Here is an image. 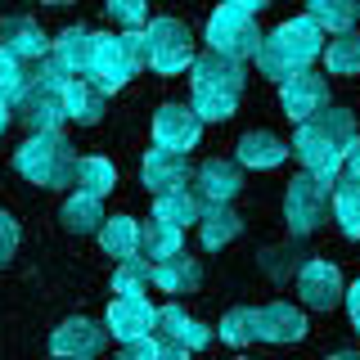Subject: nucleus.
Returning <instances> with one entry per match:
<instances>
[{
    "label": "nucleus",
    "mask_w": 360,
    "mask_h": 360,
    "mask_svg": "<svg viewBox=\"0 0 360 360\" xmlns=\"http://www.w3.org/2000/svg\"><path fill=\"white\" fill-rule=\"evenodd\" d=\"M352 140H356V117L352 112L347 108H324V112H315L311 122L297 127L288 153L307 167V176L338 180V172H342V153H347Z\"/></svg>",
    "instance_id": "1"
},
{
    "label": "nucleus",
    "mask_w": 360,
    "mask_h": 360,
    "mask_svg": "<svg viewBox=\"0 0 360 360\" xmlns=\"http://www.w3.org/2000/svg\"><path fill=\"white\" fill-rule=\"evenodd\" d=\"M189 108H194L198 122H230L234 108L243 99V63H230L221 54H202V59L189 63Z\"/></svg>",
    "instance_id": "2"
},
{
    "label": "nucleus",
    "mask_w": 360,
    "mask_h": 360,
    "mask_svg": "<svg viewBox=\"0 0 360 360\" xmlns=\"http://www.w3.org/2000/svg\"><path fill=\"white\" fill-rule=\"evenodd\" d=\"M320 54H324V32L315 27L311 14H297V18L279 22L270 37H262V45H257V68H262V77L288 82L292 72L311 68Z\"/></svg>",
    "instance_id": "3"
},
{
    "label": "nucleus",
    "mask_w": 360,
    "mask_h": 360,
    "mask_svg": "<svg viewBox=\"0 0 360 360\" xmlns=\"http://www.w3.org/2000/svg\"><path fill=\"white\" fill-rule=\"evenodd\" d=\"M72 144L63 140V131H45V135H27L14 153L18 176H27L41 189H63L72 180Z\"/></svg>",
    "instance_id": "4"
},
{
    "label": "nucleus",
    "mask_w": 360,
    "mask_h": 360,
    "mask_svg": "<svg viewBox=\"0 0 360 360\" xmlns=\"http://www.w3.org/2000/svg\"><path fill=\"white\" fill-rule=\"evenodd\" d=\"M144 68V32H122V37H99L95 59H90V82L104 95L122 90Z\"/></svg>",
    "instance_id": "5"
},
{
    "label": "nucleus",
    "mask_w": 360,
    "mask_h": 360,
    "mask_svg": "<svg viewBox=\"0 0 360 360\" xmlns=\"http://www.w3.org/2000/svg\"><path fill=\"white\" fill-rule=\"evenodd\" d=\"M207 45H212V54H221L230 63L257 59V45H262L257 14H248L239 5H217V14L207 18Z\"/></svg>",
    "instance_id": "6"
},
{
    "label": "nucleus",
    "mask_w": 360,
    "mask_h": 360,
    "mask_svg": "<svg viewBox=\"0 0 360 360\" xmlns=\"http://www.w3.org/2000/svg\"><path fill=\"white\" fill-rule=\"evenodd\" d=\"M144 63L162 77H180L194 63V37L180 18H153L144 27Z\"/></svg>",
    "instance_id": "7"
},
{
    "label": "nucleus",
    "mask_w": 360,
    "mask_h": 360,
    "mask_svg": "<svg viewBox=\"0 0 360 360\" xmlns=\"http://www.w3.org/2000/svg\"><path fill=\"white\" fill-rule=\"evenodd\" d=\"M338 180H320V176H292L288 180V194H284V221L292 234H311L320 230L324 217H329V194H333Z\"/></svg>",
    "instance_id": "8"
},
{
    "label": "nucleus",
    "mask_w": 360,
    "mask_h": 360,
    "mask_svg": "<svg viewBox=\"0 0 360 360\" xmlns=\"http://www.w3.org/2000/svg\"><path fill=\"white\" fill-rule=\"evenodd\" d=\"M279 104L292 122H311L315 112L329 108V82H324L320 72H311V68H302V72H292L288 82H279Z\"/></svg>",
    "instance_id": "9"
},
{
    "label": "nucleus",
    "mask_w": 360,
    "mask_h": 360,
    "mask_svg": "<svg viewBox=\"0 0 360 360\" xmlns=\"http://www.w3.org/2000/svg\"><path fill=\"white\" fill-rule=\"evenodd\" d=\"M243 189V172L230 158H207L194 167V198L202 207H230V198Z\"/></svg>",
    "instance_id": "10"
},
{
    "label": "nucleus",
    "mask_w": 360,
    "mask_h": 360,
    "mask_svg": "<svg viewBox=\"0 0 360 360\" xmlns=\"http://www.w3.org/2000/svg\"><path fill=\"white\" fill-rule=\"evenodd\" d=\"M14 117H18L32 135L59 131V122H63V95H59L54 86L27 82V86H22V95L14 99Z\"/></svg>",
    "instance_id": "11"
},
{
    "label": "nucleus",
    "mask_w": 360,
    "mask_h": 360,
    "mask_svg": "<svg viewBox=\"0 0 360 360\" xmlns=\"http://www.w3.org/2000/svg\"><path fill=\"white\" fill-rule=\"evenodd\" d=\"M202 135V122L194 117V108L185 104H162L153 112V144L158 149H172V153H185L194 149Z\"/></svg>",
    "instance_id": "12"
},
{
    "label": "nucleus",
    "mask_w": 360,
    "mask_h": 360,
    "mask_svg": "<svg viewBox=\"0 0 360 360\" xmlns=\"http://www.w3.org/2000/svg\"><path fill=\"white\" fill-rule=\"evenodd\" d=\"M140 180L153 194H176V189H185L189 180H194V167H189L185 153H172V149H158L153 144L140 162Z\"/></svg>",
    "instance_id": "13"
},
{
    "label": "nucleus",
    "mask_w": 360,
    "mask_h": 360,
    "mask_svg": "<svg viewBox=\"0 0 360 360\" xmlns=\"http://www.w3.org/2000/svg\"><path fill=\"white\" fill-rule=\"evenodd\" d=\"M50 352L63 360H95L104 352V329L95 320H86V315H72L50 333Z\"/></svg>",
    "instance_id": "14"
},
{
    "label": "nucleus",
    "mask_w": 360,
    "mask_h": 360,
    "mask_svg": "<svg viewBox=\"0 0 360 360\" xmlns=\"http://www.w3.org/2000/svg\"><path fill=\"white\" fill-rule=\"evenodd\" d=\"M297 292L311 311H333L338 302H342V275H338L333 262L315 257V262H307L297 270Z\"/></svg>",
    "instance_id": "15"
},
{
    "label": "nucleus",
    "mask_w": 360,
    "mask_h": 360,
    "mask_svg": "<svg viewBox=\"0 0 360 360\" xmlns=\"http://www.w3.org/2000/svg\"><path fill=\"white\" fill-rule=\"evenodd\" d=\"M153 333H158V342H172V347H180V352H198V347L212 342V329H207V324L194 320V315H185L176 302L158 307V315H153Z\"/></svg>",
    "instance_id": "16"
},
{
    "label": "nucleus",
    "mask_w": 360,
    "mask_h": 360,
    "mask_svg": "<svg viewBox=\"0 0 360 360\" xmlns=\"http://www.w3.org/2000/svg\"><path fill=\"white\" fill-rule=\"evenodd\" d=\"M0 50H9L22 63H37V59L50 54V41H45V32H41L37 18L9 14V18H0Z\"/></svg>",
    "instance_id": "17"
},
{
    "label": "nucleus",
    "mask_w": 360,
    "mask_h": 360,
    "mask_svg": "<svg viewBox=\"0 0 360 360\" xmlns=\"http://www.w3.org/2000/svg\"><path fill=\"white\" fill-rule=\"evenodd\" d=\"M153 307L144 297H112L108 302V333L117 342H140V338H153Z\"/></svg>",
    "instance_id": "18"
},
{
    "label": "nucleus",
    "mask_w": 360,
    "mask_h": 360,
    "mask_svg": "<svg viewBox=\"0 0 360 360\" xmlns=\"http://www.w3.org/2000/svg\"><path fill=\"white\" fill-rule=\"evenodd\" d=\"M95 41H99V37H95L90 27H63L59 37L50 41V59L63 68L68 82L90 72V59H95Z\"/></svg>",
    "instance_id": "19"
},
{
    "label": "nucleus",
    "mask_w": 360,
    "mask_h": 360,
    "mask_svg": "<svg viewBox=\"0 0 360 360\" xmlns=\"http://www.w3.org/2000/svg\"><path fill=\"white\" fill-rule=\"evenodd\" d=\"M257 338H266V342H302L307 338V320H302L297 307H288V302H270V307L257 311Z\"/></svg>",
    "instance_id": "20"
},
{
    "label": "nucleus",
    "mask_w": 360,
    "mask_h": 360,
    "mask_svg": "<svg viewBox=\"0 0 360 360\" xmlns=\"http://www.w3.org/2000/svg\"><path fill=\"white\" fill-rule=\"evenodd\" d=\"M63 117H72V122H82V127H95L99 117H104V90H99L90 77H72L63 90Z\"/></svg>",
    "instance_id": "21"
},
{
    "label": "nucleus",
    "mask_w": 360,
    "mask_h": 360,
    "mask_svg": "<svg viewBox=\"0 0 360 360\" xmlns=\"http://www.w3.org/2000/svg\"><path fill=\"white\" fill-rule=\"evenodd\" d=\"M153 284L162 288V292H176V297H185V292H198V284H202V266H198L189 252H176V257H167V262L153 266Z\"/></svg>",
    "instance_id": "22"
},
{
    "label": "nucleus",
    "mask_w": 360,
    "mask_h": 360,
    "mask_svg": "<svg viewBox=\"0 0 360 360\" xmlns=\"http://www.w3.org/2000/svg\"><path fill=\"white\" fill-rule=\"evenodd\" d=\"M284 158H288V144L270 131H248L239 140V162L252 167V172H270V167H279Z\"/></svg>",
    "instance_id": "23"
},
{
    "label": "nucleus",
    "mask_w": 360,
    "mask_h": 360,
    "mask_svg": "<svg viewBox=\"0 0 360 360\" xmlns=\"http://www.w3.org/2000/svg\"><path fill=\"white\" fill-rule=\"evenodd\" d=\"M140 262H167V257H176V252H185V230H176V225H167V221H144V230H140Z\"/></svg>",
    "instance_id": "24"
},
{
    "label": "nucleus",
    "mask_w": 360,
    "mask_h": 360,
    "mask_svg": "<svg viewBox=\"0 0 360 360\" xmlns=\"http://www.w3.org/2000/svg\"><path fill=\"white\" fill-rule=\"evenodd\" d=\"M198 234H202V248H225V243H234L243 234V217L234 207H202V217H198Z\"/></svg>",
    "instance_id": "25"
},
{
    "label": "nucleus",
    "mask_w": 360,
    "mask_h": 360,
    "mask_svg": "<svg viewBox=\"0 0 360 360\" xmlns=\"http://www.w3.org/2000/svg\"><path fill=\"white\" fill-rule=\"evenodd\" d=\"M99 243H104V252L117 257V262L140 257V225H135V217H108L99 225Z\"/></svg>",
    "instance_id": "26"
},
{
    "label": "nucleus",
    "mask_w": 360,
    "mask_h": 360,
    "mask_svg": "<svg viewBox=\"0 0 360 360\" xmlns=\"http://www.w3.org/2000/svg\"><path fill=\"white\" fill-rule=\"evenodd\" d=\"M72 185L77 194H90V198H104L112 185H117V167L108 158H77L72 162Z\"/></svg>",
    "instance_id": "27"
},
{
    "label": "nucleus",
    "mask_w": 360,
    "mask_h": 360,
    "mask_svg": "<svg viewBox=\"0 0 360 360\" xmlns=\"http://www.w3.org/2000/svg\"><path fill=\"white\" fill-rule=\"evenodd\" d=\"M198 217H202V202L194 198V189L158 194V202H153V221H167V225H176V230H185V225H198Z\"/></svg>",
    "instance_id": "28"
},
{
    "label": "nucleus",
    "mask_w": 360,
    "mask_h": 360,
    "mask_svg": "<svg viewBox=\"0 0 360 360\" xmlns=\"http://www.w3.org/2000/svg\"><path fill=\"white\" fill-rule=\"evenodd\" d=\"M329 212L338 217V225H342L347 239H360V180H338L333 194H329Z\"/></svg>",
    "instance_id": "29"
},
{
    "label": "nucleus",
    "mask_w": 360,
    "mask_h": 360,
    "mask_svg": "<svg viewBox=\"0 0 360 360\" xmlns=\"http://www.w3.org/2000/svg\"><path fill=\"white\" fill-rule=\"evenodd\" d=\"M320 32H352L360 18V0H307Z\"/></svg>",
    "instance_id": "30"
},
{
    "label": "nucleus",
    "mask_w": 360,
    "mask_h": 360,
    "mask_svg": "<svg viewBox=\"0 0 360 360\" xmlns=\"http://www.w3.org/2000/svg\"><path fill=\"white\" fill-rule=\"evenodd\" d=\"M324 68L333 77H356L360 72V32H338V37L324 45Z\"/></svg>",
    "instance_id": "31"
},
{
    "label": "nucleus",
    "mask_w": 360,
    "mask_h": 360,
    "mask_svg": "<svg viewBox=\"0 0 360 360\" xmlns=\"http://www.w3.org/2000/svg\"><path fill=\"white\" fill-rule=\"evenodd\" d=\"M63 225L72 234H99V225H104V207H99V198H90V194H72L63 202Z\"/></svg>",
    "instance_id": "32"
},
{
    "label": "nucleus",
    "mask_w": 360,
    "mask_h": 360,
    "mask_svg": "<svg viewBox=\"0 0 360 360\" xmlns=\"http://www.w3.org/2000/svg\"><path fill=\"white\" fill-rule=\"evenodd\" d=\"M149 284H153V266L140 262V257L117 262V270H112V292H117V297H144Z\"/></svg>",
    "instance_id": "33"
},
{
    "label": "nucleus",
    "mask_w": 360,
    "mask_h": 360,
    "mask_svg": "<svg viewBox=\"0 0 360 360\" xmlns=\"http://www.w3.org/2000/svg\"><path fill=\"white\" fill-rule=\"evenodd\" d=\"M221 342H230V347H248L257 338V311L252 307H234V311H225V320H221Z\"/></svg>",
    "instance_id": "34"
},
{
    "label": "nucleus",
    "mask_w": 360,
    "mask_h": 360,
    "mask_svg": "<svg viewBox=\"0 0 360 360\" xmlns=\"http://www.w3.org/2000/svg\"><path fill=\"white\" fill-rule=\"evenodd\" d=\"M27 86V63L14 59L9 50H0V99H18Z\"/></svg>",
    "instance_id": "35"
},
{
    "label": "nucleus",
    "mask_w": 360,
    "mask_h": 360,
    "mask_svg": "<svg viewBox=\"0 0 360 360\" xmlns=\"http://www.w3.org/2000/svg\"><path fill=\"white\" fill-rule=\"evenodd\" d=\"M104 14L112 22H122L127 32L144 27V0H104Z\"/></svg>",
    "instance_id": "36"
},
{
    "label": "nucleus",
    "mask_w": 360,
    "mask_h": 360,
    "mask_svg": "<svg viewBox=\"0 0 360 360\" xmlns=\"http://www.w3.org/2000/svg\"><path fill=\"white\" fill-rule=\"evenodd\" d=\"M14 248H18V221L0 212V266L14 257Z\"/></svg>",
    "instance_id": "37"
},
{
    "label": "nucleus",
    "mask_w": 360,
    "mask_h": 360,
    "mask_svg": "<svg viewBox=\"0 0 360 360\" xmlns=\"http://www.w3.org/2000/svg\"><path fill=\"white\" fill-rule=\"evenodd\" d=\"M117 360H158V338H140V342H122Z\"/></svg>",
    "instance_id": "38"
},
{
    "label": "nucleus",
    "mask_w": 360,
    "mask_h": 360,
    "mask_svg": "<svg viewBox=\"0 0 360 360\" xmlns=\"http://www.w3.org/2000/svg\"><path fill=\"white\" fill-rule=\"evenodd\" d=\"M342 167H347V176L352 180H360V135L352 144H347V153H342Z\"/></svg>",
    "instance_id": "39"
},
{
    "label": "nucleus",
    "mask_w": 360,
    "mask_h": 360,
    "mask_svg": "<svg viewBox=\"0 0 360 360\" xmlns=\"http://www.w3.org/2000/svg\"><path fill=\"white\" fill-rule=\"evenodd\" d=\"M342 297H347V315H352V324L360 329V279H356V284L342 292Z\"/></svg>",
    "instance_id": "40"
},
{
    "label": "nucleus",
    "mask_w": 360,
    "mask_h": 360,
    "mask_svg": "<svg viewBox=\"0 0 360 360\" xmlns=\"http://www.w3.org/2000/svg\"><path fill=\"white\" fill-rule=\"evenodd\" d=\"M158 360H189V352H180L172 342H158Z\"/></svg>",
    "instance_id": "41"
},
{
    "label": "nucleus",
    "mask_w": 360,
    "mask_h": 360,
    "mask_svg": "<svg viewBox=\"0 0 360 360\" xmlns=\"http://www.w3.org/2000/svg\"><path fill=\"white\" fill-rule=\"evenodd\" d=\"M225 5H239V9H248V14H257V9H266L270 0H225Z\"/></svg>",
    "instance_id": "42"
},
{
    "label": "nucleus",
    "mask_w": 360,
    "mask_h": 360,
    "mask_svg": "<svg viewBox=\"0 0 360 360\" xmlns=\"http://www.w3.org/2000/svg\"><path fill=\"white\" fill-rule=\"evenodd\" d=\"M9 122H14V108H9V99H0V131H5Z\"/></svg>",
    "instance_id": "43"
},
{
    "label": "nucleus",
    "mask_w": 360,
    "mask_h": 360,
    "mask_svg": "<svg viewBox=\"0 0 360 360\" xmlns=\"http://www.w3.org/2000/svg\"><path fill=\"white\" fill-rule=\"evenodd\" d=\"M329 360H360L356 352H338V356H329Z\"/></svg>",
    "instance_id": "44"
},
{
    "label": "nucleus",
    "mask_w": 360,
    "mask_h": 360,
    "mask_svg": "<svg viewBox=\"0 0 360 360\" xmlns=\"http://www.w3.org/2000/svg\"><path fill=\"white\" fill-rule=\"evenodd\" d=\"M41 5H54V9H59V5H72V0H41Z\"/></svg>",
    "instance_id": "45"
}]
</instances>
